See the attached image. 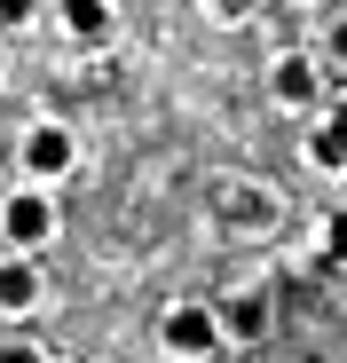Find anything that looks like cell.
I'll use <instances>...</instances> for the list:
<instances>
[{
  "label": "cell",
  "instance_id": "1",
  "mask_svg": "<svg viewBox=\"0 0 347 363\" xmlns=\"http://www.w3.org/2000/svg\"><path fill=\"white\" fill-rule=\"evenodd\" d=\"M158 340H166V355H174V363H205V355L221 347V316L205 308V300H182V308H166Z\"/></svg>",
  "mask_w": 347,
  "mask_h": 363
},
{
  "label": "cell",
  "instance_id": "2",
  "mask_svg": "<svg viewBox=\"0 0 347 363\" xmlns=\"http://www.w3.org/2000/svg\"><path fill=\"white\" fill-rule=\"evenodd\" d=\"M316 95H324L316 55H276V64H268V103H276V111H308Z\"/></svg>",
  "mask_w": 347,
  "mask_h": 363
},
{
  "label": "cell",
  "instance_id": "3",
  "mask_svg": "<svg viewBox=\"0 0 347 363\" xmlns=\"http://www.w3.org/2000/svg\"><path fill=\"white\" fill-rule=\"evenodd\" d=\"M0 229H8L16 245H47V237H55V206L40 190H16L8 206H0Z\"/></svg>",
  "mask_w": 347,
  "mask_h": 363
},
{
  "label": "cell",
  "instance_id": "4",
  "mask_svg": "<svg viewBox=\"0 0 347 363\" xmlns=\"http://www.w3.org/2000/svg\"><path fill=\"white\" fill-rule=\"evenodd\" d=\"M72 158H79V150H72V135H64V127H32V135H24V166H32L40 182L72 174Z\"/></svg>",
  "mask_w": 347,
  "mask_h": 363
},
{
  "label": "cell",
  "instance_id": "5",
  "mask_svg": "<svg viewBox=\"0 0 347 363\" xmlns=\"http://www.w3.org/2000/svg\"><path fill=\"white\" fill-rule=\"evenodd\" d=\"M40 292H47V284H40L32 261H0V316H32Z\"/></svg>",
  "mask_w": 347,
  "mask_h": 363
},
{
  "label": "cell",
  "instance_id": "6",
  "mask_svg": "<svg viewBox=\"0 0 347 363\" xmlns=\"http://www.w3.org/2000/svg\"><path fill=\"white\" fill-rule=\"evenodd\" d=\"M261 324H268V300L261 292H245V300L221 308V340H261Z\"/></svg>",
  "mask_w": 347,
  "mask_h": 363
},
{
  "label": "cell",
  "instance_id": "7",
  "mask_svg": "<svg viewBox=\"0 0 347 363\" xmlns=\"http://www.w3.org/2000/svg\"><path fill=\"white\" fill-rule=\"evenodd\" d=\"M308 166H316V174H347V127H339V118L308 135Z\"/></svg>",
  "mask_w": 347,
  "mask_h": 363
},
{
  "label": "cell",
  "instance_id": "8",
  "mask_svg": "<svg viewBox=\"0 0 347 363\" xmlns=\"http://www.w3.org/2000/svg\"><path fill=\"white\" fill-rule=\"evenodd\" d=\"M229 221H245V229H261V221H276V198L261 190V182H237V190H229Z\"/></svg>",
  "mask_w": 347,
  "mask_h": 363
},
{
  "label": "cell",
  "instance_id": "9",
  "mask_svg": "<svg viewBox=\"0 0 347 363\" xmlns=\"http://www.w3.org/2000/svg\"><path fill=\"white\" fill-rule=\"evenodd\" d=\"M55 16H64L79 40H110V0H64Z\"/></svg>",
  "mask_w": 347,
  "mask_h": 363
},
{
  "label": "cell",
  "instance_id": "10",
  "mask_svg": "<svg viewBox=\"0 0 347 363\" xmlns=\"http://www.w3.org/2000/svg\"><path fill=\"white\" fill-rule=\"evenodd\" d=\"M0 363H47V355H40L32 340H8V347H0Z\"/></svg>",
  "mask_w": 347,
  "mask_h": 363
},
{
  "label": "cell",
  "instance_id": "11",
  "mask_svg": "<svg viewBox=\"0 0 347 363\" xmlns=\"http://www.w3.org/2000/svg\"><path fill=\"white\" fill-rule=\"evenodd\" d=\"M0 24H32V0H0Z\"/></svg>",
  "mask_w": 347,
  "mask_h": 363
},
{
  "label": "cell",
  "instance_id": "12",
  "mask_svg": "<svg viewBox=\"0 0 347 363\" xmlns=\"http://www.w3.org/2000/svg\"><path fill=\"white\" fill-rule=\"evenodd\" d=\"M324 245H331V253H347V213H339V221L324 229Z\"/></svg>",
  "mask_w": 347,
  "mask_h": 363
},
{
  "label": "cell",
  "instance_id": "13",
  "mask_svg": "<svg viewBox=\"0 0 347 363\" xmlns=\"http://www.w3.org/2000/svg\"><path fill=\"white\" fill-rule=\"evenodd\" d=\"M331 64H347V16L331 24Z\"/></svg>",
  "mask_w": 347,
  "mask_h": 363
},
{
  "label": "cell",
  "instance_id": "14",
  "mask_svg": "<svg viewBox=\"0 0 347 363\" xmlns=\"http://www.w3.org/2000/svg\"><path fill=\"white\" fill-rule=\"evenodd\" d=\"M205 9H221V16H237V9H245V0H205Z\"/></svg>",
  "mask_w": 347,
  "mask_h": 363
}]
</instances>
